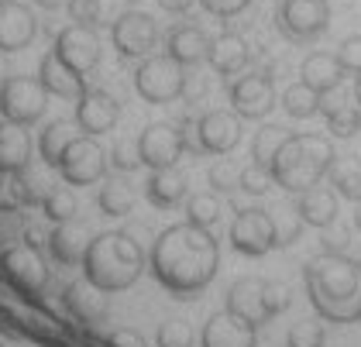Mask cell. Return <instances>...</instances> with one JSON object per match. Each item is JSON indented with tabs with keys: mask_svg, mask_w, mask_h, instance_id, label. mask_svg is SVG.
<instances>
[{
	"mask_svg": "<svg viewBox=\"0 0 361 347\" xmlns=\"http://www.w3.org/2000/svg\"><path fill=\"white\" fill-rule=\"evenodd\" d=\"M90 231L80 220H62L56 224V231L49 234V251L59 265H83V255L90 248Z\"/></svg>",
	"mask_w": 361,
	"mask_h": 347,
	"instance_id": "obj_21",
	"label": "cell"
},
{
	"mask_svg": "<svg viewBox=\"0 0 361 347\" xmlns=\"http://www.w3.org/2000/svg\"><path fill=\"white\" fill-rule=\"evenodd\" d=\"M111 42L121 59H148L159 45V25L145 11H128L111 28Z\"/></svg>",
	"mask_w": 361,
	"mask_h": 347,
	"instance_id": "obj_11",
	"label": "cell"
},
{
	"mask_svg": "<svg viewBox=\"0 0 361 347\" xmlns=\"http://www.w3.org/2000/svg\"><path fill=\"white\" fill-rule=\"evenodd\" d=\"M337 59H341V66L348 69V73H361V35H351V38H344L341 42V49H337Z\"/></svg>",
	"mask_w": 361,
	"mask_h": 347,
	"instance_id": "obj_42",
	"label": "cell"
},
{
	"mask_svg": "<svg viewBox=\"0 0 361 347\" xmlns=\"http://www.w3.org/2000/svg\"><path fill=\"white\" fill-rule=\"evenodd\" d=\"M303 282L320 320L361 323V265L355 258L341 251H327L306 262Z\"/></svg>",
	"mask_w": 361,
	"mask_h": 347,
	"instance_id": "obj_2",
	"label": "cell"
},
{
	"mask_svg": "<svg viewBox=\"0 0 361 347\" xmlns=\"http://www.w3.org/2000/svg\"><path fill=\"white\" fill-rule=\"evenodd\" d=\"M355 104H358V107H361V73H358V76H355Z\"/></svg>",
	"mask_w": 361,
	"mask_h": 347,
	"instance_id": "obj_48",
	"label": "cell"
},
{
	"mask_svg": "<svg viewBox=\"0 0 361 347\" xmlns=\"http://www.w3.org/2000/svg\"><path fill=\"white\" fill-rule=\"evenodd\" d=\"M320 104H324V93H317V90L306 86L303 80L293 83V86L282 93V107H286L289 117H296V121H306V117L320 114Z\"/></svg>",
	"mask_w": 361,
	"mask_h": 347,
	"instance_id": "obj_33",
	"label": "cell"
},
{
	"mask_svg": "<svg viewBox=\"0 0 361 347\" xmlns=\"http://www.w3.org/2000/svg\"><path fill=\"white\" fill-rule=\"evenodd\" d=\"M111 165V155L104 152V145L93 138V134H80L66 152H62V162H59V172L69 186H93L104 179Z\"/></svg>",
	"mask_w": 361,
	"mask_h": 347,
	"instance_id": "obj_8",
	"label": "cell"
},
{
	"mask_svg": "<svg viewBox=\"0 0 361 347\" xmlns=\"http://www.w3.org/2000/svg\"><path fill=\"white\" fill-rule=\"evenodd\" d=\"M327 179L334 193H341L351 203H361V159H334Z\"/></svg>",
	"mask_w": 361,
	"mask_h": 347,
	"instance_id": "obj_32",
	"label": "cell"
},
{
	"mask_svg": "<svg viewBox=\"0 0 361 347\" xmlns=\"http://www.w3.org/2000/svg\"><path fill=\"white\" fill-rule=\"evenodd\" d=\"M193 4H196V0H159V7H162V11H169V14H186Z\"/></svg>",
	"mask_w": 361,
	"mask_h": 347,
	"instance_id": "obj_46",
	"label": "cell"
},
{
	"mask_svg": "<svg viewBox=\"0 0 361 347\" xmlns=\"http://www.w3.org/2000/svg\"><path fill=\"white\" fill-rule=\"evenodd\" d=\"M0 268H4V275H7L21 293H42L45 282H49V268L42 262L38 248H31V244L7 248L4 258H0Z\"/></svg>",
	"mask_w": 361,
	"mask_h": 347,
	"instance_id": "obj_16",
	"label": "cell"
},
{
	"mask_svg": "<svg viewBox=\"0 0 361 347\" xmlns=\"http://www.w3.org/2000/svg\"><path fill=\"white\" fill-rule=\"evenodd\" d=\"M66 306L76 320L83 323H104L107 320V296L100 293L97 286L80 282V286H69L66 289Z\"/></svg>",
	"mask_w": 361,
	"mask_h": 347,
	"instance_id": "obj_29",
	"label": "cell"
},
{
	"mask_svg": "<svg viewBox=\"0 0 361 347\" xmlns=\"http://www.w3.org/2000/svg\"><path fill=\"white\" fill-rule=\"evenodd\" d=\"M217 265H221V248H217L214 234L190 220L166 227L155 238L152 258H148L155 282L166 286L179 299H193L196 293H203L214 282Z\"/></svg>",
	"mask_w": 361,
	"mask_h": 347,
	"instance_id": "obj_1",
	"label": "cell"
},
{
	"mask_svg": "<svg viewBox=\"0 0 361 347\" xmlns=\"http://www.w3.org/2000/svg\"><path fill=\"white\" fill-rule=\"evenodd\" d=\"M320 114L327 117V128H331L334 138H355L361 131V107L351 104L348 97H334V90L324 93Z\"/></svg>",
	"mask_w": 361,
	"mask_h": 347,
	"instance_id": "obj_28",
	"label": "cell"
},
{
	"mask_svg": "<svg viewBox=\"0 0 361 347\" xmlns=\"http://www.w3.org/2000/svg\"><path fill=\"white\" fill-rule=\"evenodd\" d=\"M334 159V141L324 134H289L286 145L279 148L272 162V179L286 193H306V189L320 186V179L331 172Z\"/></svg>",
	"mask_w": 361,
	"mask_h": 347,
	"instance_id": "obj_4",
	"label": "cell"
},
{
	"mask_svg": "<svg viewBox=\"0 0 361 347\" xmlns=\"http://www.w3.org/2000/svg\"><path fill=\"white\" fill-rule=\"evenodd\" d=\"M80 134H76V121H52L42 138H38V155L42 162L49 165V169H59V162H62V152L76 141Z\"/></svg>",
	"mask_w": 361,
	"mask_h": 347,
	"instance_id": "obj_31",
	"label": "cell"
},
{
	"mask_svg": "<svg viewBox=\"0 0 361 347\" xmlns=\"http://www.w3.org/2000/svg\"><path fill=\"white\" fill-rule=\"evenodd\" d=\"M45 86L38 80L28 76H11V80L0 86V117L14 121V124H35L42 114H45Z\"/></svg>",
	"mask_w": 361,
	"mask_h": 347,
	"instance_id": "obj_10",
	"label": "cell"
},
{
	"mask_svg": "<svg viewBox=\"0 0 361 347\" xmlns=\"http://www.w3.org/2000/svg\"><path fill=\"white\" fill-rule=\"evenodd\" d=\"M200 4H203V11L214 14V18H238L251 0H200Z\"/></svg>",
	"mask_w": 361,
	"mask_h": 347,
	"instance_id": "obj_44",
	"label": "cell"
},
{
	"mask_svg": "<svg viewBox=\"0 0 361 347\" xmlns=\"http://www.w3.org/2000/svg\"><path fill=\"white\" fill-rule=\"evenodd\" d=\"M186 193H190V179H186V172H183V169H176V165H169V169H155V172H152V179L145 183V196H148V200H152V207H159V210L179 207V203L186 200Z\"/></svg>",
	"mask_w": 361,
	"mask_h": 347,
	"instance_id": "obj_22",
	"label": "cell"
},
{
	"mask_svg": "<svg viewBox=\"0 0 361 347\" xmlns=\"http://www.w3.org/2000/svg\"><path fill=\"white\" fill-rule=\"evenodd\" d=\"M231 248L238 255H248V258L269 255L276 248V217L262 207L238 210L234 224H231Z\"/></svg>",
	"mask_w": 361,
	"mask_h": 347,
	"instance_id": "obj_9",
	"label": "cell"
},
{
	"mask_svg": "<svg viewBox=\"0 0 361 347\" xmlns=\"http://www.w3.org/2000/svg\"><path fill=\"white\" fill-rule=\"evenodd\" d=\"M145 272V251L124 231H107L90 241L83 255V275L100 293H124Z\"/></svg>",
	"mask_w": 361,
	"mask_h": 347,
	"instance_id": "obj_3",
	"label": "cell"
},
{
	"mask_svg": "<svg viewBox=\"0 0 361 347\" xmlns=\"http://www.w3.org/2000/svg\"><path fill=\"white\" fill-rule=\"evenodd\" d=\"M293 214L300 217L306 227H331L334 220H337V193L327 186L306 189V193H300Z\"/></svg>",
	"mask_w": 361,
	"mask_h": 347,
	"instance_id": "obj_27",
	"label": "cell"
},
{
	"mask_svg": "<svg viewBox=\"0 0 361 347\" xmlns=\"http://www.w3.org/2000/svg\"><path fill=\"white\" fill-rule=\"evenodd\" d=\"M210 186L214 193H234V189H241V169H234L227 159L214 162V169H210Z\"/></svg>",
	"mask_w": 361,
	"mask_h": 347,
	"instance_id": "obj_39",
	"label": "cell"
},
{
	"mask_svg": "<svg viewBox=\"0 0 361 347\" xmlns=\"http://www.w3.org/2000/svg\"><path fill=\"white\" fill-rule=\"evenodd\" d=\"M289 306V289L279 286V282H269V279H238L227 293V310L241 320H248L251 327H262L272 317H279L282 310Z\"/></svg>",
	"mask_w": 361,
	"mask_h": 347,
	"instance_id": "obj_5",
	"label": "cell"
},
{
	"mask_svg": "<svg viewBox=\"0 0 361 347\" xmlns=\"http://www.w3.org/2000/svg\"><path fill=\"white\" fill-rule=\"evenodd\" d=\"M4 55H7V52H0V86L11 80V69H7V59H4Z\"/></svg>",
	"mask_w": 361,
	"mask_h": 347,
	"instance_id": "obj_47",
	"label": "cell"
},
{
	"mask_svg": "<svg viewBox=\"0 0 361 347\" xmlns=\"http://www.w3.org/2000/svg\"><path fill=\"white\" fill-rule=\"evenodd\" d=\"M31 162V134L25 124H14L0 117V176L4 172H21Z\"/></svg>",
	"mask_w": 361,
	"mask_h": 347,
	"instance_id": "obj_23",
	"label": "cell"
},
{
	"mask_svg": "<svg viewBox=\"0 0 361 347\" xmlns=\"http://www.w3.org/2000/svg\"><path fill=\"white\" fill-rule=\"evenodd\" d=\"M159 347H193V330L183 320H166L155 334Z\"/></svg>",
	"mask_w": 361,
	"mask_h": 347,
	"instance_id": "obj_38",
	"label": "cell"
},
{
	"mask_svg": "<svg viewBox=\"0 0 361 347\" xmlns=\"http://www.w3.org/2000/svg\"><path fill=\"white\" fill-rule=\"evenodd\" d=\"M111 347H145V341H141V334H135V330H114Z\"/></svg>",
	"mask_w": 361,
	"mask_h": 347,
	"instance_id": "obj_45",
	"label": "cell"
},
{
	"mask_svg": "<svg viewBox=\"0 0 361 347\" xmlns=\"http://www.w3.org/2000/svg\"><path fill=\"white\" fill-rule=\"evenodd\" d=\"M200 341H203V347H255L258 327H251L248 320H241L231 310H224V313H214L210 320L203 323Z\"/></svg>",
	"mask_w": 361,
	"mask_h": 347,
	"instance_id": "obj_19",
	"label": "cell"
},
{
	"mask_svg": "<svg viewBox=\"0 0 361 347\" xmlns=\"http://www.w3.org/2000/svg\"><path fill=\"white\" fill-rule=\"evenodd\" d=\"M348 76V69L341 66V59L331 52H313L303 59V66H300V80L306 86H313L317 93H331L337 90L341 83Z\"/></svg>",
	"mask_w": 361,
	"mask_h": 347,
	"instance_id": "obj_26",
	"label": "cell"
},
{
	"mask_svg": "<svg viewBox=\"0 0 361 347\" xmlns=\"http://www.w3.org/2000/svg\"><path fill=\"white\" fill-rule=\"evenodd\" d=\"M138 152H141V165H148L152 172L155 169H169L183 159L186 152V134L179 131L176 124H148L138 138Z\"/></svg>",
	"mask_w": 361,
	"mask_h": 347,
	"instance_id": "obj_14",
	"label": "cell"
},
{
	"mask_svg": "<svg viewBox=\"0 0 361 347\" xmlns=\"http://www.w3.org/2000/svg\"><path fill=\"white\" fill-rule=\"evenodd\" d=\"M38 83L45 86L49 97H62V100H80L86 90V76L73 73L56 52L42 55V66H38Z\"/></svg>",
	"mask_w": 361,
	"mask_h": 347,
	"instance_id": "obj_20",
	"label": "cell"
},
{
	"mask_svg": "<svg viewBox=\"0 0 361 347\" xmlns=\"http://www.w3.org/2000/svg\"><path fill=\"white\" fill-rule=\"evenodd\" d=\"M135 90L148 104H172L186 93V66H179L169 52L148 55L135 73Z\"/></svg>",
	"mask_w": 361,
	"mask_h": 347,
	"instance_id": "obj_6",
	"label": "cell"
},
{
	"mask_svg": "<svg viewBox=\"0 0 361 347\" xmlns=\"http://www.w3.org/2000/svg\"><path fill=\"white\" fill-rule=\"evenodd\" d=\"M117 117H121V104L114 100L107 90H90L86 86L83 97L76 100V128L83 134L97 138V134L114 131Z\"/></svg>",
	"mask_w": 361,
	"mask_h": 347,
	"instance_id": "obj_17",
	"label": "cell"
},
{
	"mask_svg": "<svg viewBox=\"0 0 361 347\" xmlns=\"http://www.w3.org/2000/svg\"><path fill=\"white\" fill-rule=\"evenodd\" d=\"M128 11H135V0H80L73 7L76 21L90 28H114Z\"/></svg>",
	"mask_w": 361,
	"mask_h": 347,
	"instance_id": "obj_30",
	"label": "cell"
},
{
	"mask_svg": "<svg viewBox=\"0 0 361 347\" xmlns=\"http://www.w3.org/2000/svg\"><path fill=\"white\" fill-rule=\"evenodd\" d=\"M52 52H56L73 73L86 76V73H93V69L100 66V35H97V28L76 21V25L59 31Z\"/></svg>",
	"mask_w": 361,
	"mask_h": 347,
	"instance_id": "obj_12",
	"label": "cell"
},
{
	"mask_svg": "<svg viewBox=\"0 0 361 347\" xmlns=\"http://www.w3.org/2000/svg\"><path fill=\"white\" fill-rule=\"evenodd\" d=\"M248 42L241 38V35H234V31H221L217 38H210V55H207V62L214 66V73H221V76H234V73H241L245 66H248Z\"/></svg>",
	"mask_w": 361,
	"mask_h": 347,
	"instance_id": "obj_24",
	"label": "cell"
},
{
	"mask_svg": "<svg viewBox=\"0 0 361 347\" xmlns=\"http://www.w3.org/2000/svg\"><path fill=\"white\" fill-rule=\"evenodd\" d=\"M276 107V86L272 76L265 73H248L241 80L231 83V110L241 121H262L269 117V110Z\"/></svg>",
	"mask_w": 361,
	"mask_h": 347,
	"instance_id": "obj_13",
	"label": "cell"
},
{
	"mask_svg": "<svg viewBox=\"0 0 361 347\" xmlns=\"http://www.w3.org/2000/svg\"><path fill=\"white\" fill-rule=\"evenodd\" d=\"M276 25L289 42H313L331 25V4L327 0H279Z\"/></svg>",
	"mask_w": 361,
	"mask_h": 347,
	"instance_id": "obj_7",
	"label": "cell"
},
{
	"mask_svg": "<svg viewBox=\"0 0 361 347\" xmlns=\"http://www.w3.org/2000/svg\"><path fill=\"white\" fill-rule=\"evenodd\" d=\"M42 210H45V217L49 220H56V224H62V220H76V196L69 193V189H49V196L42 200Z\"/></svg>",
	"mask_w": 361,
	"mask_h": 347,
	"instance_id": "obj_37",
	"label": "cell"
},
{
	"mask_svg": "<svg viewBox=\"0 0 361 347\" xmlns=\"http://www.w3.org/2000/svg\"><path fill=\"white\" fill-rule=\"evenodd\" d=\"M241 145V117L234 110H210L196 121V148L210 155H227Z\"/></svg>",
	"mask_w": 361,
	"mask_h": 347,
	"instance_id": "obj_15",
	"label": "cell"
},
{
	"mask_svg": "<svg viewBox=\"0 0 361 347\" xmlns=\"http://www.w3.org/2000/svg\"><path fill=\"white\" fill-rule=\"evenodd\" d=\"M42 4H59V0H42Z\"/></svg>",
	"mask_w": 361,
	"mask_h": 347,
	"instance_id": "obj_49",
	"label": "cell"
},
{
	"mask_svg": "<svg viewBox=\"0 0 361 347\" xmlns=\"http://www.w3.org/2000/svg\"><path fill=\"white\" fill-rule=\"evenodd\" d=\"M276 179H272V169H265V165H255L251 162L248 169H241V189L251 193V196H262V193H269Z\"/></svg>",
	"mask_w": 361,
	"mask_h": 347,
	"instance_id": "obj_40",
	"label": "cell"
},
{
	"mask_svg": "<svg viewBox=\"0 0 361 347\" xmlns=\"http://www.w3.org/2000/svg\"><path fill=\"white\" fill-rule=\"evenodd\" d=\"M186 220L196 224V227H217V220H221V200L214 196V193H196L186 200Z\"/></svg>",
	"mask_w": 361,
	"mask_h": 347,
	"instance_id": "obj_35",
	"label": "cell"
},
{
	"mask_svg": "<svg viewBox=\"0 0 361 347\" xmlns=\"http://www.w3.org/2000/svg\"><path fill=\"white\" fill-rule=\"evenodd\" d=\"M286 138H289L286 128H279V124H265L262 131L255 134V141H251V162H255V165L272 169V162H276L279 148L286 145Z\"/></svg>",
	"mask_w": 361,
	"mask_h": 347,
	"instance_id": "obj_34",
	"label": "cell"
},
{
	"mask_svg": "<svg viewBox=\"0 0 361 347\" xmlns=\"http://www.w3.org/2000/svg\"><path fill=\"white\" fill-rule=\"evenodd\" d=\"M111 159H114V169H121V172H135V169L141 165V152H138V145L131 148L128 141H117L114 152H111Z\"/></svg>",
	"mask_w": 361,
	"mask_h": 347,
	"instance_id": "obj_43",
	"label": "cell"
},
{
	"mask_svg": "<svg viewBox=\"0 0 361 347\" xmlns=\"http://www.w3.org/2000/svg\"><path fill=\"white\" fill-rule=\"evenodd\" d=\"M38 35V21L31 7L18 0H0V52H21Z\"/></svg>",
	"mask_w": 361,
	"mask_h": 347,
	"instance_id": "obj_18",
	"label": "cell"
},
{
	"mask_svg": "<svg viewBox=\"0 0 361 347\" xmlns=\"http://www.w3.org/2000/svg\"><path fill=\"white\" fill-rule=\"evenodd\" d=\"M166 52L179 62V66H200L207 55H210V38L207 31L196 25H179L169 31Z\"/></svg>",
	"mask_w": 361,
	"mask_h": 347,
	"instance_id": "obj_25",
	"label": "cell"
},
{
	"mask_svg": "<svg viewBox=\"0 0 361 347\" xmlns=\"http://www.w3.org/2000/svg\"><path fill=\"white\" fill-rule=\"evenodd\" d=\"M286 341H289V347H324V327L313 320L296 323Z\"/></svg>",
	"mask_w": 361,
	"mask_h": 347,
	"instance_id": "obj_41",
	"label": "cell"
},
{
	"mask_svg": "<svg viewBox=\"0 0 361 347\" xmlns=\"http://www.w3.org/2000/svg\"><path fill=\"white\" fill-rule=\"evenodd\" d=\"M100 210L107 217H128L131 210H135V193L124 186V183H104V189H100Z\"/></svg>",
	"mask_w": 361,
	"mask_h": 347,
	"instance_id": "obj_36",
	"label": "cell"
}]
</instances>
